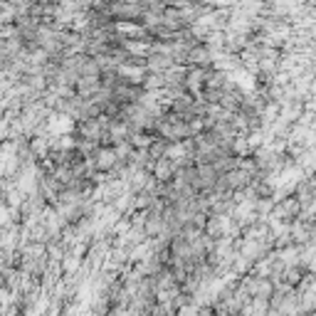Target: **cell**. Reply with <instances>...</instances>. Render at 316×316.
I'll use <instances>...</instances> for the list:
<instances>
[{"instance_id": "cell-3", "label": "cell", "mask_w": 316, "mask_h": 316, "mask_svg": "<svg viewBox=\"0 0 316 316\" xmlns=\"http://www.w3.org/2000/svg\"><path fill=\"white\" fill-rule=\"evenodd\" d=\"M153 316H173V309H168V306H158V309H153Z\"/></svg>"}, {"instance_id": "cell-2", "label": "cell", "mask_w": 316, "mask_h": 316, "mask_svg": "<svg viewBox=\"0 0 316 316\" xmlns=\"http://www.w3.org/2000/svg\"><path fill=\"white\" fill-rule=\"evenodd\" d=\"M94 158H96V168H99V171H109V168H114V165H116V161H119L116 151H114V149H109V146L96 149Z\"/></svg>"}, {"instance_id": "cell-1", "label": "cell", "mask_w": 316, "mask_h": 316, "mask_svg": "<svg viewBox=\"0 0 316 316\" xmlns=\"http://www.w3.org/2000/svg\"><path fill=\"white\" fill-rule=\"evenodd\" d=\"M277 215L282 218V220H297L299 215H302V205H299V200L291 195V198H284L275 210Z\"/></svg>"}]
</instances>
